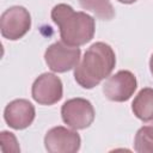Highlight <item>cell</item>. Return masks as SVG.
<instances>
[{
	"label": "cell",
	"mask_w": 153,
	"mask_h": 153,
	"mask_svg": "<svg viewBox=\"0 0 153 153\" xmlns=\"http://www.w3.org/2000/svg\"><path fill=\"white\" fill-rule=\"evenodd\" d=\"M115 65L114 49L104 42H96L85 51L81 61L74 67V79L82 88L91 90L110 76Z\"/></svg>",
	"instance_id": "obj_1"
},
{
	"label": "cell",
	"mask_w": 153,
	"mask_h": 153,
	"mask_svg": "<svg viewBox=\"0 0 153 153\" xmlns=\"http://www.w3.org/2000/svg\"><path fill=\"white\" fill-rule=\"evenodd\" d=\"M50 16L60 29L61 41L68 45H84L94 36V18L85 12L74 11L71 5L57 4L53 7Z\"/></svg>",
	"instance_id": "obj_2"
},
{
	"label": "cell",
	"mask_w": 153,
	"mask_h": 153,
	"mask_svg": "<svg viewBox=\"0 0 153 153\" xmlns=\"http://www.w3.org/2000/svg\"><path fill=\"white\" fill-rule=\"evenodd\" d=\"M94 109L90 100L85 98H72L63 103L61 106L62 121L72 129L88 128L94 121Z\"/></svg>",
	"instance_id": "obj_3"
},
{
	"label": "cell",
	"mask_w": 153,
	"mask_h": 153,
	"mask_svg": "<svg viewBox=\"0 0 153 153\" xmlns=\"http://www.w3.org/2000/svg\"><path fill=\"white\" fill-rule=\"evenodd\" d=\"M31 27V16L23 6L7 8L0 18V31L4 38L17 41L24 37Z\"/></svg>",
	"instance_id": "obj_4"
},
{
	"label": "cell",
	"mask_w": 153,
	"mask_h": 153,
	"mask_svg": "<svg viewBox=\"0 0 153 153\" xmlns=\"http://www.w3.org/2000/svg\"><path fill=\"white\" fill-rule=\"evenodd\" d=\"M80 48L68 45L65 42H55L49 45L44 53V60L48 67L56 73H65L73 69L80 60Z\"/></svg>",
	"instance_id": "obj_5"
},
{
	"label": "cell",
	"mask_w": 153,
	"mask_h": 153,
	"mask_svg": "<svg viewBox=\"0 0 153 153\" xmlns=\"http://www.w3.org/2000/svg\"><path fill=\"white\" fill-rule=\"evenodd\" d=\"M137 81L130 71H118L103 85L104 96L111 102H127L135 92Z\"/></svg>",
	"instance_id": "obj_6"
},
{
	"label": "cell",
	"mask_w": 153,
	"mask_h": 153,
	"mask_svg": "<svg viewBox=\"0 0 153 153\" xmlns=\"http://www.w3.org/2000/svg\"><path fill=\"white\" fill-rule=\"evenodd\" d=\"M81 139L75 129L62 126L49 129L44 136V146L49 153H75L80 149Z\"/></svg>",
	"instance_id": "obj_7"
},
{
	"label": "cell",
	"mask_w": 153,
	"mask_h": 153,
	"mask_svg": "<svg viewBox=\"0 0 153 153\" xmlns=\"http://www.w3.org/2000/svg\"><path fill=\"white\" fill-rule=\"evenodd\" d=\"M31 94L33 100L38 104L53 105L62 98V81L57 75L53 73H43L38 75L33 81Z\"/></svg>",
	"instance_id": "obj_8"
},
{
	"label": "cell",
	"mask_w": 153,
	"mask_h": 153,
	"mask_svg": "<svg viewBox=\"0 0 153 153\" xmlns=\"http://www.w3.org/2000/svg\"><path fill=\"white\" fill-rule=\"evenodd\" d=\"M35 106L26 99H14L10 102L4 110L6 123L17 130L27 128L35 120Z\"/></svg>",
	"instance_id": "obj_9"
},
{
	"label": "cell",
	"mask_w": 153,
	"mask_h": 153,
	"mask_svg": "<svg viewBox=\"0 0 153 153\" xmlns=\"http://www.w3.org/2000/svg\"><path fill=\"white\" fill-rule=\"evenodd\" d=\"M131 110L139 120L149 122L153 118V88L140 90L131 103Z\"/></svg>",
	"instance_id": "obj_10"
},
{
	"label": "cell",
	"mask_w": 153,
	"mask_h": 153,
	"mask_svg": "<svg viewBox=\"0 0 153 153\" xmlns=\"http://www.w3.org/2000/svg\"><path fill=\"white\" fill-rule=\"evenodd\" d=\"M80 6L92 12L98 19L110 20L115 17V10L110 0H79Z\"/></svg>",
	"instance_id": "obj_11"
},
{
	"label": "cell",
	"mask_w": 153,
	"mask_h": 153,
	"mask_svg": "<svg viewBox=\"0 0 153 153\" xmlns=\"http://www.w3.org/2000/svg\"><path fill=\"white\" fill-rule=\"evenodd\" d=\"M134 149L137 153H153V128L149 124L141 127L136 131Z\"/></svg>",
	"instance_id": "obj_12"
},
{
	"label": "cell",
	"mask_w": 153,
	"mask_h": 153,
	"mask_svg": "<svg viewBox=\"0 0 153 153\" xmlns=\"http://www.w3.org/2000/svg\"><path fill=\"white\" fill-rule=\"evenodd\" d=\"M117 1H120V2H122V4H127V5H129V4H134V2L137 1V0H117Z\"/></svg>",
	"instance_id": "obj_13"
},
{
	"label": "cell",
	"mask_w": 153,
	"mask_h": 153,
	"mask_svg": "<svg viewBox=\"0 0 153 153\" xmlns=\"http://www.w3.org/2000/svg\"><path fill=\"white\" fill-rule=\"evenodd\" d=\"M149 69H151V73L153 75V54L151 56V60H149Z\"/></svg>",
	"instance_id": "obj_14"
},
{
	"label": "cell",
	"mask_w": 153,
	"mask_h": 153,
	"mask_svg": "<svg viewBox=\"0 0 153 153\" xmlns=\"http://www.w3.org/2000/svg\"><path fill=\"white\" fill-rule=\"evenodd\" d=\"M148 124H149V126H151V127H152V128H153V118H152V120H151V121H149V123H148Z\"/></svg>",
	"instance_id": "obj_15"
}]
</instances>
